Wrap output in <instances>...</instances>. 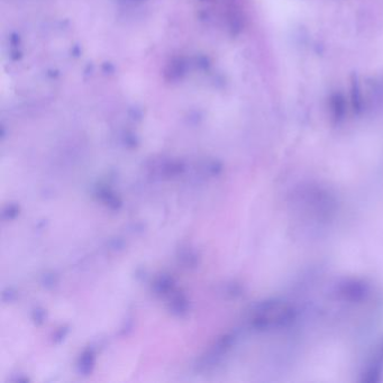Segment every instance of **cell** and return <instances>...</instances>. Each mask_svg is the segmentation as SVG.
I'll return each mask as SVG.
<instances>
[{"label":"cell","instance_id":"obj_1","mask_svg":"<svg viewBox=\"0 0 383 383\" xmlns=\"http://www.w3.org/2000/svg\"><path fill=\"white\" fill-rule=\"evenodd\" d=\"M331 108L336 118L343 117L345 115V109H346V102H345V99L342 95L335 94L332 96Z\"/></svg>","mask_w":383,"mask_h":383},{"label":"cell","instance_id":"obj_2","mask_svg":"<svg viewBox=\"0 0 383 383\" xmlns=\"http://www.w3.org/2000/svg\"><path fill=\"white\" fill-rule=\"evenodd\" d=\"M352 100H353L354 108H356V109H360L361 105H362V100H361V94H360V89H359V83H357L356 80L353 81Z\"/></svg>","mask_w":383,"mask_h":383}]
</instances>
